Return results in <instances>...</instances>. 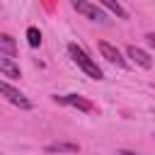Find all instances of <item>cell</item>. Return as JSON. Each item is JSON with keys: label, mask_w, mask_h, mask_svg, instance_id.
<instances>
[{"label": "cell", "mask_w": 155, "mask_h": 155, "mask_svg": "<svg viewBox=\"0 0 155 155\" xmlns=\"http://www.w3.org/2000/svg\"><path fill=\"white\" fill-rule=\"evenodd\" d=\"M116 155H138V153H131V150H119Z\"/></svg>", "instance_id": "12"}, {"label": "cell", "mask_w": 155, "mask_h": 155, "mask_svg": "<svg viewBox=\"0 0 155 155\" xmlns=\"http://www.w3.org/2000/svg\"><path fill=\"white\" fill-rule=\"evenodd\" d=\"M97 46H99L102 58H107L109 63H114V65H119V68H128V61L121 56V51H119L116 46H111V44H107V41H99Z\"/></svg>", "instance_id": "4"}, {"label": "cell", "mask_w": 155, "mask_h": 155, "mask_svg": "<svg viewBox=\"0 0 155 155\" xmlns=\"http://www.w3.org/2000/svg\"><path fill=\"white\" fill-rule=\"evenodd\" d=\"M0 92H2V97H5L10 104H15V107H19V109H31V102H29L19 90H15L7 80H2V82H0Z\"/></svg>", "instance_id": "2"}, {"label": "cell", "mask_w": 155, "mask_h": 155, "mask_svg": "<svg viewBox=\"0 0 155 155\" xmlns=\"http://www.w3.org/2000/svg\"><path fill=\"white\" fill-rule=\"evenodd\" d=\"M0 73H2V78H19V65L10 58V56H0Z\"/></svg>", "instance_id": "7"}, {"label": "cell", "mask_w": 155, "mask_h": 155, "mask_svg": "<svg viewBox=\"0 0 155 155\" xmlns=\"http://www.w3.org/2000/svg\"><path fill=\"white\" fill-rule=\"evenodd\" d=\"M27 44H29L31 48H39V46H41V31H39L36 27H29V29H27Z\"/></svg>", "instance_id": "10"}, {"label": "cell", "mask_w": 155, "mask_h": 155, "mask_svg": "<svg viewBox=\"0 0 155 155\" xmlns=\"http://www.w3.org/2000/svg\"><path fill=\"white\" fill-rule=\"evenodd\" d=\"M126 56L133 61V63H138L140 68H153V58H150V53H145L143 48H138V46H128L126 48Z\"/></svg>", "instance_id": "6"}, {"label": "cell", "mask_w": 155, "mask_h": 155, "mask_svg": "<svg viewBox=\"0 0 155 155\" xmlns=\"http://www.w3.org/2000/svg\"><path fill=\"white\" fill-rule=\"evenodd\" d=\"M0 51H2L5 56H12V53H15V41H12L10 34H0Z\"/></svg>", "instance_id": "11"}, {"label": "cell", "mask_w": 155, "mask_h": 155, "mask_svg": "<svg viewBox=\"0 0 155 155\" xmlns=\"http://www.w3.org/2000/svg\"><path fill=\"white\" fill-rule=\"evenodd\" d=\"M53 99H56L58 104H68V107H75V109H80V111H92V109H94L92 102L85 99V97H80V94H56Z\"/></svg>", "instance_id": "5"}, {"label": "cell", "mask_w": 155, "mask_h": 155, "mask_svg": "<svg viewBox=\"0 0 155 155\" xmlns=\"http://www.w3.org/2000/svg\"><path fill=\"white\" fill-rule=\"evenodd\" d=\"M70 5H73L75 12L85 15V17L92 19V22H104V19H107V15H104L97 5H92V2H87V0H70Z\"/></svg>", "instance_id": "3"}, {"label": "cell", "mask_w": 155, "mask_h": 155, "mask_svg": "<svg viewBox=\"0 0 155 155\" xmlns=\"http://www.w3.org/2000/svg\"><path fill=\"white\" fill-rule=\"evenodd\" d=\"M46 150H48V153H68V155H75V153H80V145H78V143H65V140H61V143H48Z\"/></svg>", "instance_id": "8"}, {"label": "cell", "mask_w": 155, "mask_h": 155, "mask_svg": "<svg viewBox=\"0 0 155 155\" xmlns=\"http://www.w3.org/2000/svg\"><path fill=\"white\" fill-rule=\"evenodd\" d=\"M148 41H150V44L155 46V34H148Z\"/></svg>", "instance_id": "13"}, {"label": "cell", "mask_w": 155, "mask_h": 155, "mask_svg": "<svg viewBox=\"0 0 155 155\" xmlns=\"http://www.w3.org/2000/svg\"><path fill=\"white\" fill-rule=\"evenodd\" d=\"M99 2H102L107 10H111V12H114L119 19H126V17H128V12H126V10H124V7H121L116 0H99Z\"/></svg>", "instance_id": "9"}, {"label": "cell", "mask_w": 155, "mask_h": 155, "mask_svg": "<svg viewBox=\"0 0 155 155\" xmlns=\"http://www.w3.org/2000/svg\"><path fill=\"white\" fill-rule=\"evenodd\" d=\"M68 56H70V61L82 70V73H87L90 78H94V80H102L104 78V73H102V68L87 56V51L85 48H80L78 44H68Z\"/></svg>", "instance_id": "1"}]
</instances>
